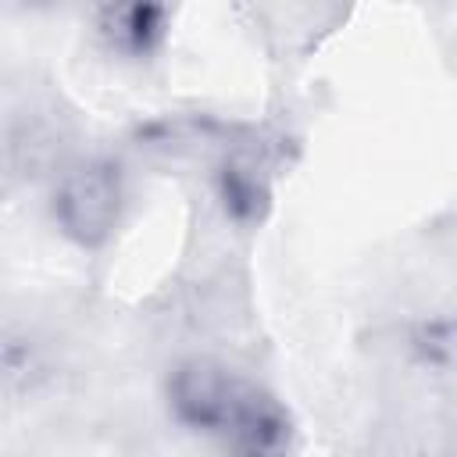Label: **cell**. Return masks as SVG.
<instances>
[{
  "label": "cell",
  "mask_w": 457,
  "mask_h": 457,
  "mask_svg": "<svg viewBox=\"0 0 457 457\" xmlns=\"http://www.w3.org/2000/svg\"><path fill=\"white\" fill-rule=\"evenodd\" d=\"M243 386H246V378L236 375L232 368H225L221 361L186 357L164 378L168 418L189 436L218 439V432L225 428V421H228V414L243 393Z\"/></svg>",
  "instance_id": "2"
},
{
  "label": "cell",
  "mask_w": 457,
  "mask_h": 457,
  "mask_svg": "<svg viewBox=\"0 0 457 457\" xmlns=\"http://www.w3.org/2000/svg\"><path fill=\"white\" fill-rule=\"evenodd\" d=\"M171 29V11L164 4H100L93 7V36L96 43L125 64L154 61Z\"/></svg>",
  "instance_id": "4"
},
{
  "label": "cell",
  "mask_w": 457,
  "mask_h": 457,
  "mask_svg": "<svg viewBox=\"0 0 457 457\" xmlns=\"http://www.w3.org/2000/svg\"><path fill=\"white\" fill-rule=\"evenodd\" d=\"M411 364L432 378H457V311H428L403 332Z\"/></svg>",
  "instance_id": "5"
},
{
  "label": "cell",
  "mask_w": 457,
  "mask_h": 457,
  "mask_svg": "<svg viewBox=\"0 0 457 457\" xmlns=\"http://www.w3.org/2000/svg\"><path fill=\"white\" fill-rule=\"evenodd\" d=\"M214 189H218L221 211L239 225L257 221L268 207V186L250 161H225L214 175Z\"/></svg>",
  "instance_id": "6"
},
{
  "label": "cell",
  "mask_w": 457,
  "mask_h": 457,
  "mask_svg": "<svg viewBox=\"0 0 457 457\" xmlns=\"http://www.w3.org/2000/svg\"><path fill=\"white\" fill-rule=\"evenodd\" d=\"M214 443L225 457H296V428L286 403L253 382L243 386Z\"/></svg>",
  "instance_id": "3"
},
{
  "label": "cell",
  "mask_w": 457,
  "mask_h": 457,
  "mask_svg": "<svg viewBox=\"0 0 457 457\" xmlns=\"http://www.w3.org/2000/svg\"><path fill=\"white\" fill-rule=\"evenodd\" d=\"M121 207L125 179L121 168L107 157H86L68 164L50 196V218L57 232L82 250H100L114 236Z\"/></svg>",
  "instance_id": "1"
}]
</instances>
